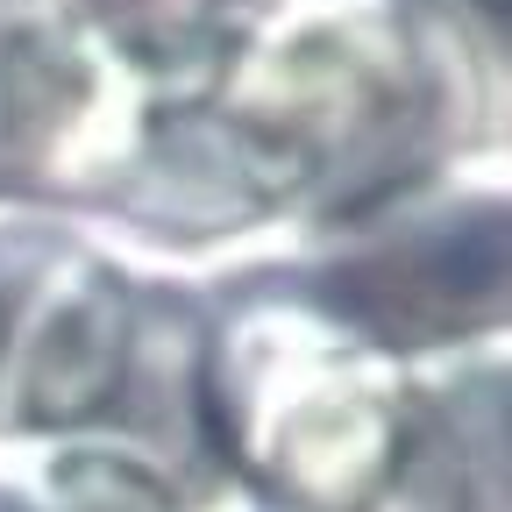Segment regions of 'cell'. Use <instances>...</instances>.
I'll list each match as a JSON object with an SVG mask.
<instances>
[{"label":"cell","instance_id":"1","mask_svg":"<svg viewBox=\"0 0 512 512\" xmlns=\"http://www.w3.org/2000/svg\"><path fill=\"white\" fill-rule=\"evenodd\" d=\"M79 8L121 36V43H136L143 57H192L200 43L242 29V15H256L264 0H79Z\"/></svg>","mask_w":512,"mask_h":512}]
</instances>
